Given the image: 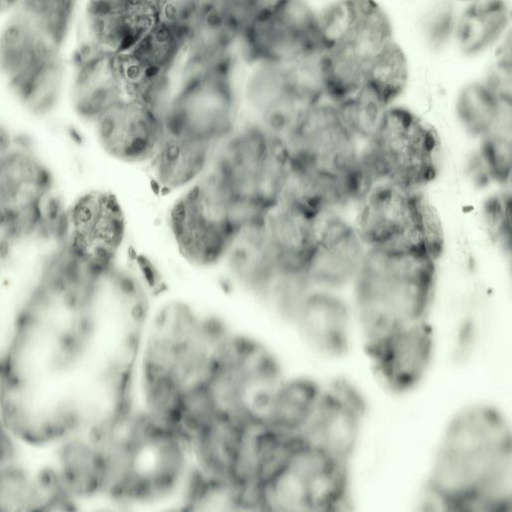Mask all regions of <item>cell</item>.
<instances>
[{"instance_id": "1", "label": "cell", "mask_w": 512, "mask_h": 512, "mask_svg": "<svg viewBox=\"0 0 512 512\" xmlns=\"http://www.w3.org/2000/svg\"><path fill=\"white\" fill-rule=\"evenodd\" d=\"M510 426L497 408L475 404L447 424L421 505L436 511H505L512 500Z\"/></svg>"}, {"instance_id": "2", "label": "cell", "mask_w": 512, "mask_h": 512, "mask_svg": "<svg viewBox=\"0 0 512 512\" xmlns=\"http://www.w3.org/2000/svg\"><path fill=\"white\" fill-rule=\"evenodd\" d=\"M79 0H21L0 27V76L16 100L47 97L68 81L65 57Z\"/></svg>"}, {"instance_id": "3", "label": "cell", "mask_w": 512, "mask_h": 512, "mask_svg": "<svg viewBox=\"0 0 512 512\" xmlns=\"http://www.w3.org/2000/svg\"><path fill=\"white\" fill-rule=\"evenodd\" d=\"M436 259L426 252L367 248L354 279L365 343L426 320Z\"/></svg>"}, {"instance_id": "4", "label": "cell", "mask_w": 512, "mask_h": 512, "mask_svg": "<svg viewBox=\"0 0 512 512\" xmlns=\"http://www.w3.org/2000/svg\"><path fill=\"white\" fill-rule=\"evenodd\" d=\"M318 14L324 95L340 103L364 86L370 65L395 40L393 27L376 0H334Z\"/></svg>"}, {"instance_id": "5", "label": "cell", "mask_w": 512, "mask_h": 512, "mask_svg": "<svg viewBox=\"0 0 512 512\" xmlns=\"http://www.w3.org/2000/svg\"><path fill=\"white\" fill-rule=\"evenodd\" d=\"M355 228L367 248L421 251L437 260L444 247L441 222L428 199L385 181L360 200Z\"/></svg>"}, {"instance_id": "6", "label": "cell", "mask_w": 512, "mask_h": 512, "mask_svg": "<svg viewBox=\"0 0 512 512\" xmlns=\"http://www.w3.org/2000/svg\"><path fill=\"white\" fill-rule=\"evenodd\" d=\"M237 208L227 184L214 170L198 178L170 210V228L181 254L201 267L222 260L241 225Z\"/></svg>"}, {"instance_id": "7", "label": "cell", "mask_w": 512, "mask_h": 512, "mask_svg": "<svg viewBox=\"0 0 512 512\" xmlns=\"http://www.w3.org/2000/svg\"><path fill=\"white\" fill-rule=\"evenodd\" d=\"M125 230L117 197L107 191H88L63 209L55 233L57 251L80 272L102 278L113 271Z\"/></svg>"}, {"instance_id": "8", "label": "cell", "mask_w": 512, "mask_h": 512, "mask_svg": "<svg viewBox=\"0 0 512 512\" xmlns=\"http://www.w3.org/2000/svg\"><path fill=\"white\" fill-rule=\"evenodd\" d=\"M380 179L408 190L437 175L440 140L433 127L411 110L386 108L365 149Z\"/></svg>"}, {"instance_id": "9", "label": "cell", "mask_w": 512, "mask_h": 512, "mask_svg": "<svg viewBox=\"0 0 512 512\" xmlns=\"http://www.w3.org/2000/svg\"><path fill=\"white\" fill-rule=\"evenodd\" d=\"M235 58L179 78L163 116L164 132L214 144L228 136L237 114Z\"/></svg>"}, {"instance_id": "10", "label": "cell", "mask_w": 512, "mask_h": 512, "mask_svg": "<svg viewBox=\"0 0 512 512\" xmlns=\"http://www.w3.org/2000/svg\"><path fill=\"white\" fill-rule=\"evenodd\" d=\"M289 156L282 140L255 123L228 139L213 170L236 201L265 211L278 201Z\"/></svg>"}, {"instance_id": "11", "label": "cell", "mask_w": 512, "mask_h": 512, "mask_svg": "<svg viewBox=\"0 0 512 512\" xmlns=\"http://www.w3.org/2000/svg\"><path fill=\"white\" fill-rule=\"evenodd\" d=\"M238 46L250 65L314 57L319 14L306 0H266L244 23Z\"/></svg>"}, {"instance_id": "12", "label": "cell", "mask_w": 512, "mask_h": 512, "mask_svg": "<svg viewBox=\"0 0 512 512\" xmlns=\"http://www.w3.org/2000/svg\"><path fill=\"white\" fill-rule=\"evenodd\" d=\"M263 511L339 510L348 504L347 463L304 439L285 467L262 488Z\"/></svg>"}, {"instance_id": "13", "label": "cell", "mask_w": 512, "mask_h": 512, "mask_svg": "<svg viewBox=\"0 0 512 512\" xmlns=\"http://www.w3.org/2000/svg\"><path fill=\"white\" fill-rule=\"evenodd\" d=\"M324 99L308 109L285 144L299 163L343 181L349 197L348 176L360 155L357 138L337 105Z\"/></svg>"}, {"instance_id": "14", "label": "cell", "mask_w": 512, "mask_h": 512, "mask_svg": "<svg viewBox=\"0 0 512 512\" xmlns=\"http://www.w3.org/2000/svg\"><path fill=\"white\" fill-rule=\"evenodd\" d=\"M66 96L75 114L91 124L127 99L122 55L83 42L69 68Z\"/></svg>"}, {"instance_id": "15", "label": "cell", "mask_w": 512, "mask_h": 512, "mask_svg": "<svg viewBox=\"0 0 512 512\" xmlns=\"http://www.w3.org/2000/svg\"><path fill=\"white\" fill-rule=\"evenodd\" d=\"M364 413L359 392L346 381H335L322 389L301 436L326 455L347 463L358 444Z\"/></svg>"}, {"instance_id": "16", "label": "cell", "mask_w": 512, "mask_h": 512, "mask_svg": "<svg viewBox=\"0 0 512 512\" xmlns=\"http://www.w3.org/2000/svg\"><path fill=\"white\" fill-rule=\"evenodd\" d=\"M376 374L393 392L415 388L426 375L434 352V336L426 320L399 328L365 343Z\"/></svg>"}, {"instance_id": "17", "label": "cell", "mask_w": 512, "mask_h": 512, "mask_svg": "<svg viewBox=\"0 0 512 512\" xmlns=\"http://www.w3.org/2000/svg\"><path fill=\"white\" fill-rule=\"evenodd\" d=\"M92 124L104 152L126 163L151 160L165 133L162 118L131 98L112 106Z\"/></svg>"}, {"instance_id": "18", "label": "cell", "mask_w": 512, "mask_h": 512, "mask_svg": "<svg viewBox=\"0 0 512 512\" xmlns=\"http://www.w3.org/2000/svg\"><path fill=\"white\" fill-rule=\"evenodd\" d=\"M160 0H86L82 10L84 42L123 54L160 19Z\"/></svg>"}, {"instance_id": "19", "label": "cell", "mask_w": 512, "mask_h": 512, "mask_svg": "<svg viewBox=\"0 0 512 512\" xmlns=\"http://www.w3.org/2000/svg\"><path fill=\"white\" fill-rule=\"evenodd\" d=\"M366 249L355 226L337 215L327 214L316 221L304 272L313 287H342L354 281Z\"/></svg>"}, {"instance_id": "20", "label": "cell", "mask_w": 512, "mask_h": 512, "mask_svg": "<svg viewBox=\"0 0 512 512\" xmlns=\"http://www.w3.org/2000/svg\"><path fill=\"white\" fill-rule=\"evenodd\" d=\"M184 43L183 32L161 17L131 49L121 54L128 98L147 84L172 78Z\"/></svg>"}, {"instance_id": "21", "label": "cell", "mask_w": 512, "mask_h": 512, "mask_svg": "<svg viewBox=\"0 0 512 512\" xmlns=\"http://www.w3.org/2000/svg\"><path fill=\"white\" fill-rule=\"evenodd\" d=\"M292 325L313 352L328 358L344 355L350 343V311L346 303L327 289H313Z\"/></svg>"}, {"instance_id": "22", "label": "cell", "mask_w": 512, "mask_h": 512, "mask_svg": "<svg viewBox=\"0 0 512 512\" xmlns=\"http://www.w3.org/2000/svg\"><path fill=\"white\" fill-rule=\"evenodd\" d=\"M262 216L234 233L224 256L236 280L260 298L279 271Z\"/></svg>"}, {"instance_id": "23", "label": "cell", "mask_w": 512, "mask_h": 512, "mask_svg": "<svg viewBox=\"0 0 512 512\" xmlns=\"http://www.w3.org/2000/svg\"><path fill=\"white\" fill-rule=\"evenodd\" d=\"M279 270L304 271L316 230V220L287 204L277 202L262 216Z\"/></svg>"}, {"instance_id": "24", "label": "cell", "mask_w": 512, "mask_h": 512, "mask_svg": "<svg viewBox=\"0 0 512 512\" xmlns=\"http://www.w3.org/2000/svg\"><path fill=\"white\" fill-rule=\"evenodd\" d=\"M510 21L507 0H474L456 16L453 39L462 54L477 56L503 40Z\"/></svg>"}, {"instance_id": "25", "label": "cell", "mask_w": 512, "mask_h": 512, "mask_svg": "<svg viewBox=\"0 0 512 512\" xmlns=\"http://www.w3.org/2000/svg\"><path fill=\"white\" fill-rule=\"evenodd\" d=\"M212 144L164 133L153 156L156 183L163 190H175L193 184L204 174Z\"/></svg>"}, {"instance_id": "26", "label": "cell", "mask_w": 512, "mask_h": 512, "mask_svg": "<svg viewBox=\"0 0 512 512\" xmlns=\"http://www.w3.org/2000/svg\"><path fill=\"white\" fill-rule=\"evenodd\" d=\"M321 391L319 384L311 378L285 377L276 391L267 424L281 432L301 436L315 411Z\"/></svg>"}, {"instance_id": "27", "label": "cell", "mask_w": 512, "mask_h": 512, "mask_svg": "<svg viewBox=\"0 0 512 512\" xmlns=\"http://www.w3.org/2000/svg\"><path fill=\"white\" fill-rule=\"evenodd\" d=\"M480 138L478 156L489 178L503 185L509 183L512 167V99L501 103L494 121Z\"/></svg>"}, {"instance_id": "28", "label": "cell", "mask_w": 512, "mask_h": 512, "mask_svg": "<svg viewBox=\"0 0 512 512\" xmlns=\"http://www.w3.org/2000/svg\"><path fill=\"white\" fill-rule=\"evenodd\" d=\"M409 79L405 52L394 40L368 68L364 86L387 107L403 93Z\"/></svg>"}, {"instance_id": "29", "label": "cell", "mask_w": 512, "mask_h": 512, "mask_svg": "<svg viewBox=\"0 0 512 512\" xmlns=\"http://www.w3.org/2000/svg\"><path fill=\"white\" fill-rule=\"evenodd\" d=\"M499 96L484 80L465 85L456 99V114L464 129L481 137L494 121L501 103Z\"/></svg>"}, {"instance_id": "30", "label": "cell", "mask_w": 512, "mask_h": 512, "mask_svg": "<svg viewBox=\"0 0 512 512\" xmlns=\"http://www.w3.org/2000/svg\"><path fill=\"white\" fill-rule=\"evenodd\" d=\"M335 104L355 137L367 141L375 133L387 108L366 86H363L350 98Z\"/></svg>"}, {"instance_id": "31", "label": "cell", "mask_w": 512, "mask_h": 512, "mask_svg": "<svg viewBox=\"0 0 512 512\" xmlns=\"http://www.w3.org/2000/svg\"><path fill=\"white\" fill-rule=\"evenodd\" d=\"M484 217L491 237L508 254L511 251V197L503 192L484 204Z\"/></svg>"}, {"instance_id": "32", "label": "cell", "mask_w": 512, "mask_h": 512, "mask_svg": "<svg viewBox=\"0 0 512 512\" xmlns=\"http://www.w3.org/2000/svg\"><path fill=\"white\" fill-rule=\"evenodd\" d=\"M456 16L448 6L431 15L427 23V34L432 45L441 46L446 39L453 38Z\"/></svg>"}, {"instance_id": "33", "label": "cell", "mask_w": 512, "mask_h": 512, "mask_svg": "<svg viewBox=\"0 0 512 512\" xmlns=\"http://www.w3.org/2000/svg\"><path fill=\"white\" fill-rule=\"evenodd\" d=\"M266 0H219L225 13L240 27ZM241 31V30H240Z\"/></svg>"}, {"instance_id": "34", "label": "cell", "mask_w": 512, "mask_h": 512, "mask_svg": "<svg viewBox=\"0 0 512 512\" xmlns=\"http://www.w3.org/2000/svg\"><path fill=\"white\" fill-rule=\"evenodd\" d=\"M16 442L0 421V472L17 459Z\"/></svg>"}, {"instance_id": "35", "label": "cell", "mask_w": 512, "mask_h": 512, "mask_svg": "<svg viewBox=\"0 0 512 512\" xmlns=\"http://www.w3.org/2000/svg\"><path fill=\"white\" fill-rule=\"evenodd\" d=\"M137 263L147 284H149L150 287L156 286L159 280V276L157 269L153 266L150 260L144 256H138Z\"/></svg>"}, {"instance_id": "36", "label": "cell", "mask_w": 512, "mask_h": 512, "mask_svg": "<svg viewBox=\"0 0 512 512\" xmlns=\"http://www.w3.org/2000/svg\"><path fill=\"white\" fill-rule=\"evenodd\" d=\"M16 141L8 128L0 122V159L14 146Z\"/></svg>"}, {"instance_id": "37", "label": "cell", "mask_w": 512, "mask_h": 512, "mask_svg": "<svg viewBox=\"0 0 512 512\" xmlns=\"http://www.w3.org/2000/svg\"><path fill=\"white\" fill-rule=\"evenodd\" d=\"M21 0H0V18L6 17Z\"/></svg>"}]
</instances>
